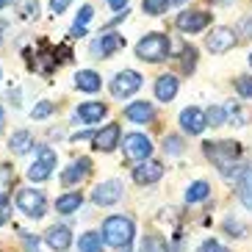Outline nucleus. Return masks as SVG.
<instances>
[{"instance_id": "nucleus-1", "label": "nucleus", "mask_w": 252, "mask_h": 252, "mask_svg": "<svg viewBox=\"0 0 252 252\" xmlns=\"http://www.w3.org/2000/svg\"><path fill=\"white\" fill-rule=\"evenodd\" d=\"M202 153H205V158L214 163L219 172H222L224 178L241 172V166H238L241 144H238V141H208L205 147H202Z\"/></svg>"}, {"instance_id": "nucleus-2", "label": "nucleus", "mask_w": 252, "mask_h": 252, "mask_svg": "<svg viewBox=\"0 0 252 252\" xmlns=\"http://www.w3.org/2000/svg\"><path fill=\"white\" fill-rule=\"evenodd\" d=\"M133 233H136V224L130 216H108L103 222V244L114 247V250H125L130 241H133Z\"/></svg>"}, {"instance_id": "nucleus-3", "label": "nucleus", "mask_w": 252, "mask_h": 252, "mask_svg": "<svg viewBox=\"0 0 252 252\" xmlns=\"http://www.w3.org/2000/svg\"><path fill=\"white\" fill-rule=\"evenodd\" d=\"M169 36L166 33H147L144 39H139V45H136V56L141 61H147V64H158L169 56Z\"/></svg>"}, {"instance_id": "nucleus-4", "label": "nucleus", "mask_w": 252, "mask_h": 252, "mask_svg": "<svg viewBox=\"0 0 252 252\" xmlns=\"http://www.w3.org/2000/svg\"><path fill=\"white\" fill-rule=\"evenodd\" d=\"M17 208H20L25 216L42 219L45 211H47V200H45V194L39 191V189H23V191L17 194Z\"/></svg>"}, {"instance_id": "nucleus-5", "label": "nucleus", "mask_w": 252, "mask_h": 252, "mask_svg": "<svg viewBox=\"0 0 252 252\" xmlns=\"http://www.w3.org/2000/svg\"><path fill=\"white\" fill-rule=\"evenodd\" d=\"M122 150H125V156L130 161H144V158L153 156V141L144 133H127L122 139Z\"/></svg>"}, {"instance_id": "nucleus-6", "label": "nucleus", "mask_w": 252, "mask_h": 252, "mask_svg": "<svg viewBox=\"0 0 252 252\" xmlns=\"http://www.w3.org/2000/svg\"><path fill=\"white\" fill-rule=\"evenodd\" d=\"M141 89V75L136 69H122L111 81V94L114 97H130Z\"/></svg>"}, {"instance_id": "nucleus-7", "label": "nucleus", "mask_w": 252, "mask_h": 252, "mask_svg": "<svg viewBox=\"0 0 252 252\" xmlns=\"http://www.w3.org/2000/svg\"><path fill=\"white\" fill-rule=\"evenodd\" d=\"M53 166H56V153H53L50 147H39V158L31 163L28 178L33 180V183H42V180H47L53 175Z\"/></svg>"}, {"instance_id": "nucleus-8", "label": "nucleus", "mask_w": 252, "mask_h": 252, "mask_svg": "<svg viewBox=\"0 0 252 252\" xmlns=\"http://www.w3.org/2000/svg\"><path fill=\"white\" fill-rule=\"evenodd\" d=\"M175 25H178L183 33H200L202 28L211 25V14H208V11H180Z\"/></svg>"}, {"instance_id": "nucleus-9", "label": "nucleus", "mask_w": 252, "mask_h": 252, "mask_svg": "<svg viewBox=\"0 0 252 252\" xmlns=\"http://www.w3.org/2000/svg\"><path fill=\"white\" fill-rule=\"evenodd\" d=\"M161 178H163V163L161 161H150V158H144V161L133 169V180L139 186H153V183H158Z\"/></svg>"}, {"instance_id": "nucleus-10", "label": "nucleus", "mask_w": 252, "mask_h": 252, "mask_svg": "<svg viewBox=\"0 0 252 252\" xmlns=\"http://www.w3.org/2000/svg\"><path fill=\"white\" fill-rule=\"evenodd\" d=\"M180 127H183L189 136H200L202 130L208 127V119H205V111L202 108H183L180 111Z\"/></svg>"}, {"instance_id": "nucleus-11", "label": "nucleus", "mask_w": 252, "mask_h": 252, "mask_svg": "<svg viewBox=\"0 0 252 252\" xmlns=\"http://www.w3.org/2000/svg\"><path fill=\"white\" fill-rule=\"evenodd\" d=\"M119 136H122V127H119L117 122H108L105 127H100V130L92 136V141H94V150L111 153V150L119 144Z\"/></svg>"}, {"instance_id": "nucleus-12", "label": "nucleus", "mask_w": 252, "mask_h": 252, "mask_svg": "<svg viewBox=\"0 0 252 252\" xmlns=\"http://www.w3.org/2000/svg\"><path fill=\"white\" fill-rule=\"evenodd\" d=\"M119 197H122V183L119 180H105L92 191L94 205H114V202H119Z\"/></svg>"}, {"instance_id": "nucleus-13", "label": "nucleus", "mask_w": 252, "mask_h": 252, "mask_svg": "<svg viewBox=\"0 0 252 252\" xmlns=\"http://www.w3.org/2000/svg\"><path fill=\"white\" fill-rule=\"evenodd\" d=\"M205 45H208L211 53H227V50L236 47V33H233L230 28H216L214 33L205 39Z\"/></svg>"}, {"instance_id": "nucleus-14", "label": "nucleus", "mask_w": 252, "mask_h": 252, "mask_svg": "<svg viewBox=\"0 0 252 252\" xmlns=\"http://www.w3.org/2000/svg\"><path fill=\"white\" fill-rule=\"evenodd\" d=\"M45 241L50 250L56 252H67L69 244H72V233H69V227H64V224H56V227H50L45 233Z\"/></svg>"}, {"instance_id": "nucleus-15", "label": "nucleus", "mask_w": 252, "mask_h": 252, "mask_svg": "<svg viewBox=\"0 0 252 252\" xmlns=\"http://www.w3.org/2000/svg\"><path fill=\"white\" fill-rule=\"evenodd\" d=\"M125 117L127 122H136V125H144V122H153V117H156V108L150 103H144V100H139V103H130L125 108Z\"/></svg>"}, {"instance_id": "nucleus-16", "label": "nucleus", "mask_w": 252, "mask_h": 252, "mask_svg": "<svg viewBox=\"0 0 252 252\" xmlns=\"http://www.w3.org/2000/svg\"><path fill=\"white\" fill-rule=\"evenodd\" d=\"M105 114H108V105H105V103H83V105H78L75 119H81V122L92 125V122H100Z\"/></svg>"}, {"instance_id": "nucleus-17", "label": "nucleus", "mask_w": 252, "mask_h": 252, "mask_svg": "<svg viewBox=\"0 0 252 252\" xmlns=\"http://www.w3.org/2000/svg\"><path fill=\"white\" fill-rule=\"evenodd\" d=\"M180 83L175 75H161L156 81V100H161V103H169V100H175V94H178Z\"/></svg>"}, {"instance_id": "nucleus-18", "label": "nucleus", "mask_w": 252, "mask_h": 252, "mask_svg": "<svg viewBox=\"0 0 252 252\" xmlns=\"http://www.w3.org/2000/svg\"><path fill=\"white\" fill-rule=\"evenodd\" d=\"M125 47V36H119V33H103L100 36V42L94 45V50L103 56V59H108V56H114L117 50H122Z\"/></svg>"}, {"instance_id": "nucleus-19", "label": "nucleus", "mask_w": 252, "mask_h": 252, "mask_svg": "<svg viewBox=\"0 0 252 252\" xmlns=\"http://www.w3.org/2000/svg\"><path fill=\"white\" fill-rule=\"evenodd\" d=\"M75 86L81 92H86V94H94V92H100L103 81H100V75L94 69H81V72L75 75Z\"/></svg>"}, {"instance_id": "nucleus-20", "label": "nucleus", "mask_w": 252, "mask_h": 252, "mask_svg": "<svg viewBox=\"0 0 252 252\" xmlns=\"http://www.w3.org/2000/svg\"><path fill=\"white\" fill-rule=\"evenodd\" d=\"M89 169H92V161H89V158H81V161H75L72 166H67V169H64V186L81 183V180L89 175Z\"/></svg>"}, {"instance_id": "nucleus-21", "label": "nucleus", "mask_w": 252, "mask_h": 252, "mask_svg": "<svg viewBox=\"0 0 252 252\" xmlns=\"http://www.w3.org/2000/svg\"><path fill=\"white\" fill-rule=\"evenodd\" d=\"M238 200H241L244 208L252 211V166H247L241 172V178H238Z\"/></svg>"}, {"instance_id": "nucleus-22", "label": "nucleus", "mask_w": 252, "mask_h": 252, "mask_svg": "<svg viewBox=\"0 0 252 252\" xmlns=\"http://www.w3.org/2000/svg\"><path fill=\"white\" fill-rule=\"evenodd\" d=\"M81 205H83L81 191H69V194H64V197L56 200V211H59V214H75Z\"/></svg>"}, {"instance_id": "nucleus-23", "label": "nucleus", "mask_w": 252, "mask_h": 252, "mask_svg": "<svg viewBox=\"0 0 252 252\" xmlns=\"http://www.w3.org/2000/svg\"><path fill=\"white\" fill-rule=\"evenodd\" d=\"M78 250L81 252H103V236L97 230H89L78 238Z\"/></svg>"}, {"instance_id": "nucleus-24", "label": "nucleus", "mask_w": 252, "mask_h": 252, "mask_svg": "<svg viewBox=\"0 0 252 252\" xmlns=\"http://www.w3.org/2000/svg\"><path fill=\"white\" fill-rule=\"evenodd\" d=\"M31 144H33V136H31L28 130H17V133L11 136V141H8V147L14 150L17 156H25L31 150Z\"/></svg>"}, {"instance_id": "nucleus-25", "label": "nucleus", "mask_w": 252, "mask_h": 252, "mask_svg": "<svg viewBox=\"0 0 252 252\" xmlns=\"http://www.w3.org/2000/svg\"><path fill=\"white\" fill-rule=\"evenodd\" d=\"M208 194H211V186L205 180H197V183H191L186 189V202H202Z\"/></svg>"}, {"instance_id": "nucleus-26", "label": "nucleus", "mask_w": 252, "mask_h": 252, "mask_svg": "<svg viewBox=\"0 0 252 252\" xmlns=\"http://www.w3.org/2000/svg\"><path fill=\"white\" fill-rule=\"evenodd\" d=\"M224 114H227V122H233V125H238V127L250 122V114H247L238 103H227L224 105Z\"/></svg>"}, {"instance_id": "nucleus-27", "label": "nucleus", "mask_w": 252, "mask_h": 252, "mask_svg": "<svg viewBox=\"0 0 252 252\" xmlns=\"http://www.w3.org/2000/svg\"><path fill=\"white\" fill-rule=\"evenodd\" d=\"M139 252H169V250H166V241L161 236H147L141 241Z\"/></svg>"}, {"instance_id": "nucleus-28", "label": "nucleus", "mask_w": 252, "mask_h": 252, "mask_svg": "<svg viewBox=\"0 0 252 252\" xmlns=\"http://www.w3.org/2000/svg\"><path fill=\"white\" fill-rule=\"evenodd\" d=\"M205 119H208V125H214V127L224 125V122H227V114H224V105H211V108L205 111Z\"/></svg>"}, {"instance_id": "nucleus-29", "label": "nucleus", "mask_w": 252, "mask_h": 252, "mask_svg": "<svg viewBox=\"0 0 252 252\" xmlns=\"http://www.w3.org/2000/svg\"><path fill=\"white\" fill-rule=\"evenodd\" d=\"M166 6H169V0H144V3H141L144 14H150V17L163 14V11H166Z\"/></svg>"}, {"instance_id": "nucleus-30", "label": "nucleus", "mask_w": 252, "mask_h": 252, "mask_svg": "<svg viewBox=\"0 0 252 252\" xmlns=\"http://www.w3.org/2000/svg\"><path fill=\"white\" fill-rule=\"evenodd\" d=\"M224 230H227V236H236V238H244L247 236V224L238 222V219H224Z\"/></svg>"}, {"instance_id": "nucleus-31", "label": "nucleus", "mask_w": 252, "mask_h": 252, "mask_svg": "<svg viewBox=\"0 0 252 252\" xmlns=\"http://www.w3.org/2000/svg\"><path fill=\"white\" fill-rule=\"evenodd\" d=\"M53 111H56V105H53L50 100H39V103L33 105V111H31V117H33V119H45V117H50Z\"/></svg>"}, {"instance_id": "nucleus-32", "label": "nucleus", "mask_w": 252, "mask_h": 252, "mask_svg": "<svg viewBox=\"0 0 252 252\" xmlns=\"http://www.w3.org/2000/svg\"><path fill=\"white\" fill-rule=\"evenodd\" d=\"M236 92L244 97V100H252V78L250 75H241L236 81Z\"/></svg>"}, {"instance_id": "nucleus-33", "label": "nucleus", "mask_w": 252, "mask_h": 252, "mask_svg": "<svg viewBox=\"0 0 252 252\" xmlns=\"http://www.w3.org/2000/svg\"><path fill=\"white\" fill-rule=\"evenodd\" d=\"M163 150H166L169 156H180V153H183V141H180V136H166V139H163Z\"/></svg>"}, {"instance_id": "nucleus-34", "label": "nucleus", "mask_w": 252, "mask_h": 252, "mask_svg": "<svg viewBox=\"0 0 252 252\" xmlns=\"http://www.w3.org/2000/svg\"><path fill=\"white\" fill-rule=\"evenodd\" d=\"M197 252H230V250L224 244H219L216 238H208V241H202V244H200V250H197Z\"/></svg>"}, {"instance_id": "nucleus-35", "label": "nucleus", "mask_w": 252, "mask_h": 252, "mask_svg": "<svg viewBox=\"0 0 252 252\" xmlns=\"http://www.w3.org/2000/svg\"><path fill=\"white\" fill-rule=\"evenodd\" d=\"M92 17H94V8H92V6H83V8H81V14L75 17V25H86Z\"/></svg>"}, {"instance_id": "nucleus-36", "label": "nucleus", "mask_w": 252, "mask_h": 252, "mask_svg": "<svg viewBox=\"0 0 252 252\" xmlns=\"http://www.w3.org/2000/svg\"><path fill=\"white\" fill-rule=\"evenodd\" d=\"M183 56H186V59H183V67H186V69L194 67V56H197V50H194V47H186Z\"/></svg>"}, {"instance_id": "nucleus-37", "label": "nucleus", "mask_w": 252, "mask_h": 252, "mask_svg": "<svg viewBox=\"0 0 252 252\" xmlns=\"http://www.w3.org/2000/svg\"><path fill=\"white\" fill-rule=\"evenodd\" d=\"M69 3H72V0H50V8L56 11V14H61V11H67Z\"/></svg>"}, {"instance_id": "nucleus-38", "label": "nucleus", "mask_w": 252, "mask_h": 252, "mask_svg": "<svg viewBox=\"0 0 252 252\" xmlns=\"http://www.w3.org/2000/svg\"><path fill=\"white\" fill-rule=\"evenodd\" d=\"M72 36H75V39L86 36V25H72Z\"/></svg>"}, {"instance_id": "nucleus-39", "label": "nucleus", "mask_w": 252, "mask_h": 252, "mask_svg": "<svg viewBox=\"0 0 252 252\" xmlns=\"http://www.w3.org/2000/svg\"><path fill=\"white\" fill-rule=\"evenodd\" d=\"M25 247H28V252H39V241H36V238H25Z\"/></svg>"}, {"instance_id": "nucleus-40", "label": "nucleus", "mask_w": 252, "mask_h": 252, "mask_svg": "<svg viewBox=\"0 0 252 252\" xmlns=\"http://www.w3.org/2000/svg\"><path fill=\"white\" fill-rule=\"evenodd\" d=\"M6 222V197H0V224Z\"/></svg>"}, {"instance_id": "nucleus-41", "label": "nucleus", "mask_w": 252, "mask_h": 252, "mask_svg": "<svg viewBox=\"0 0 252 252\" xmlns=\"http://www.w3.org/2000/svg\"><path fill=\"white\" fill-rule=\"evenodd\" d=\"M108 6L119 11V8H125V6H127V0H108Z\"/></svg>"}, {"instance_id": "nucleus-42", "label": "nucleus", "mask_w": 252, "mask_h": 252, "mask_svg": "<svg viewBox=\"0 0 252 252\" xmlns=\"http://www.w3.org/2000/svg\"><path fill=\"white\" fill-rule=\"evenodd\" d=\"M0 127H3V108H0Z\"/></svg>"}, {"instance_id": "nucleus-43", "label": "nucleus", "mask_w": 252, "mask_h": 252, "mask_svg": "<svg viewBox=\"0 0 252 252\" xmlns=\"http://www.w3.org/2000/svg\"><path fill=\"white\" fill-rule=\"evenodd\" d=\"M169 3H186V0H169Z\"/></svg>"}, {"instance_id": "nucleus-44", "label": "nucleus", "mask_w": 252, "mask_h": 252, "mask_svg": "<svg viewBox=\"0 0 252 252\" xmlns=\"http://www.w3.org/2000/svg\"><path fill=\"white\" fill-rule=\"evenodd\" d=\"M6 3H8V0H0V6H6Z\"/></svg>"}, {"instance_id": "nucleus-45", "label": "nucleus", "mask_w": 252, "mask_h": 252, "mask_svg": "<svg viewBox=\"0 0 252 252\" xmlns=\"http://www.w3.org/2000/svg\"><path fill=\"white\" fill-rule=\"evenodd\" d=\"M250 64H252V53H250Z\"/></svg>"}, {"instance_id": "nucleus-46", "label": "nucleus", "mask_w": 252, "mask_h": 252, "mask_svg": "<svg viewBox=\"0 0 252 252\" xmlns=\"http://www.w3.org/2000/svg\"><path fill=\"white\" fill-rule=\"evenodd\" d=\"M0 31H3V25H0ZM0 39H3V36H0Z\"/></svg>"}, {"instance_id": "nucleus-47", "label": "nucleus", "mask_w": 252, "mask_h": 252, "mask_svg": "<svg viewBox=\"0 0 252 252\" xmlns=\"http://www.w3.org/2000/svg\"><path fill=\"white\" fill-rule=\"evenodd\" d=\"M214 3H219V0H214Z\"/></svg>"}]
</instances>
